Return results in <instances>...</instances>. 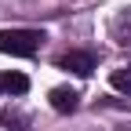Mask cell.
<instances>
[{
  "instance_id": "1",
  "label": "cell",
  "mask_w": 131,
  "mask_h": 131,
  "mask_svg": "<svg viewBox=\"0 0 131 131\" xmlns=\"http://www.w3.org/2000/svg\"><path fill=\"white\" fill-rule=\"evenodd\" d=\"M40 44H44L40 29H0V55L29 58V55H37Z\"/></svg>"
},
{
  "instance_id": "2",
  "label": "cell",
  "mask_w": 131,
  "mask_h": 131,
  "mask_svg": "<svg viewBox=\"0 0 131 131\" xmlns=\"http://www.w3.org/2000/svg\"><path fill=\"white\" fill-rule=\"evenodd\" d=\"M62 69H69V73H77V77H91L95 55H91V51H69V55H62Z\"/></svg>"
},
{
  "instance_id": "3",
  "label": "cell",
  "mask_w": 131,
  "mask_h": 131,
  "mask_svg": "<svg viewBox=\"0 0 131 131\" xmlns=\"http://www.w3.org/2000/svg\"><path fill=\"white\" fill-rule=\"evenodd\" d=\"M47 98H51V109H55V113H73L77 102H80V95H77L73 88H51Z\"/></svg>"
},
{
  "instance_id": "4",
  "label": "cell",
  "mask_w": 131,
  "mask_h": 131,
  "mask_svg": "<svg viewBox=\"0 0 131 131\" xmlns=\"http://www.w3.org/2000/svg\"><path fill=\"white\" fill-rule=\"evenodd\" d=\"M4 91L26 95V91H29V77H22V73H4Z\"/></svg>"
},
{
  "instance_id": "5",
  "label": "cell",
  "mask_w": 131,
  "mask_h": 131,
  "mask_svg": "<svg viewBox=\"0 0 131 131\" xmlns=\"http://www.w3.org/2000/svg\"><path fill=\"white\" fill-rule=\"evenodd\" d=\"M109 84L117 88V91H124V95H131V66H124V69H113V73H109Z\"/></svg>"
},
{
  "instance_id": "6",
  "label": "cell",
  "mask_w": 131,
  "mask_h": 131,
  "mask_svg": "<svg viewBox=\"0 0 131 131\" xmlns=\"http://www.w3.org/2000/svg\"><path fill=\"white\" fill-rule=\"evenodd\" d=\"M0 91H4V77H0Z\"/></svg>"
},
{
  "instance_id": "7",
  "label": "cell",
  "mask_w": 131,
  "mask_h": 131,
  "mask_svg": "<svg viewBox=\"0 0 131 131\" xmlns=\"http://www.w3.org/2000/svg\"><path fill=\"white\" fill-rule=\"evenodd\" d=\"M120 131H131V127H120Z\"/></svg>"
}]
</instances>
